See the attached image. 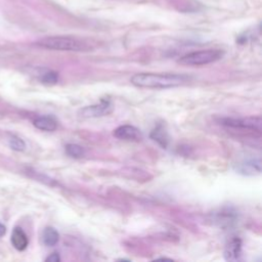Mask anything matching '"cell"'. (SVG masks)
Returning <instances> with one entry per match:
<instances>
[{"instance_id":"9","label":"cell","mask_w":262,"mask_h":262,"mask_svg":"<svg viewBox=\"0 0 262 262\" xmlns=\"http://www.w3.org/2000/svg\"><path fill=\"white\" fill-rule=\"evenodd\" d=\"M242 239L239 237H232L225 246L223 256L226 261H237L242 256Z\"/></svg>"},{"instance_id":"16","label":"cell","mask_w":262,"mask_h":262,"mask_svg":"<svg viewBox=\"0 0 262 262\" xmlns=\"http://www.w3.org/2000/svg\"><path fill=\"white\" fill-rule=\"evenodd\" d=\"M40 81L45 85H54L58 81V75L53 71H46L41 74Z\"/></svg>"},{"instance_id":"14","label":"cell","mask_w":262,"mask_h":262,"mask_svg":"<svg viewBox=\"0 0 262 262\" xmlns=\"http://www.w3.org/2000/svg\"><path fill=\"white\" fill-rule=\"evenodd\" d=\"M64 150L69 157L75 158V159H80L85 155L84 148L81 145L76 143H68L64 146Z\"/></svg>"},{"instance_id":"18","label":"cell","mask_w":262,"mask_h":262,"mask_svg":"<svg viewBox=\"0 0 262 262\" xmlns=\"http://www.w3.org/2000/svg\"><path fill=\"white\" fill-rule=\"evenodd\" d=\"M5 233H6V227H5V225H3L2 223H0V238H1L3 235H5Z\"/></svg>"},{"instance_id":"11","label":"cell","mask_w":262,"mask_h":262,"mask_svg":"<svg viewBox=\"0 0 262 262\" xmlns=\"http://www.w3.org/2000/svg\"><path fill=\"white\" fill-rule=\"evenodd\" d=\"M33 125L42 131H54L57 128V122L50 116H40L33 121Z\"/></svg>"},{"instance_id":"4","label":"cell","mask_w":262,"mask_h":262,"mask_svg":"<svg viewBox=\"0 0 262 262\" xmlns=\"http://www.w3.org/2000/svg\"><path fill=\"white\" fill-rule=\"evenodd\" d=\"M223 55H224V51L221 49H216V48L203 49V50L191 51L184 54L178 59V62L182 66H189V67L206 66L221 59Z\"/></svg>"},{"instance_id":"12","label":"cell","mask_w":262,"mask_h":262,"mask_svg":"<svg viewBox=\"0 0 262 262\" xmlns=\"http://www.w3.org/2000/svg\"><path fill=\"white\" fill-rule=\"evenodd\" d=\"M41 241L46 247H53L59 242V233L54 227L47 226L42 231Z\"/></svg>"},{"instance_id":"15","label":"cell","mask_w":262,"mask_h":262,"mask_svg":"<svg viewBox=\"0 0 262 262\" xmlns=\"http://www.w3.org/2000/svg\"><path fill=\"white\" fill-rule=\"evenodd\" d=\"M7 143L10 148L16 151H23L26 148V142L18 136L14 134H8Z\"/></svg>"},{"instance_id":"8","label":"cell","mask_w":262,"mask_h":262,"mask_svg":"<svg viewBox=\"0 0 262 262\" xmlns=\"http://www.w3.org/2000/svg\"><path fill=\"white\" fill-rule=\"evenodd\" d=\"M236 171L247 176L260 174L261 172L260 158H249V159L243 160L236 165Z\"/></svg>"},{"instance_id":"1","label":"cell","mask_w":262,"mask_h":262,"mask_svg":"<svg viewBox=\"0 0 262 262\" xmlns=\"http://www.w3.org/2000/svg\"><path fill=\"white\" fill-rule=\"evenodd\" d=\"M190 77L176 73H138L132 76L130 82L139 88H172L187 83Z\"/></svg>"},{"instance_id":"17","label":"cell","mask_w":262,"mask_h":262,"mask_svg":"<svg viewBox=\"0 0 262 262\" xmlns=\"http://www.w3.org/2000/svg\"><path fill=\"white\" fill-rule=\"evenodd\" d=\"M45 261H47V262H59V261H60V256H59L58 253L54 252V253L50 254V255L45 259Z\"/></svg>"},{"instance_id":"6","label":"cell","mask_w":262,"mask_h":262,"mask_svg":"<svg viewBox=\"0 0 262 262\" xmlns=\"http://www.w3.org/2000/svg\"><path fill=\"white\" fill-rule=\"evenodd\" d=\"M166 2L173 9L182 13H193L203 8L202 3L198 0H166Z\"/></svg>"},{"instance_id":"10","label":"cell","mask_w":262,"mask_h":262,"mask_svg":"<svg viewBox=\"0 0 262 262\" xmlns=\"http://www.w3.org/2000/svg\"><path fill=\"white\" fill-rule=\"evenodd\" d=\"M11 245L17 251H24L29 245V238L26 232L20 227H14L10 237Z\"/></svg>"},{"instance_id":"2","label":"cell","mask_w":262,"mask_h":262,"mask_svg":"<svg viewBox=\"0 0 262 262\" xmlns=\"http://www.w3.org/2000/svg\"><path fill=\"white\" fill-rule=\"evenodd\" d=\"M36 45L58 51H87L91 46L85 40L72 36H47L39 39Z\"/></svg>"},{"instance_id":"5","label":"cell","mask_w":262,"mask_h":262,"mask_svg":"<svg viewBox=\"0 0 262 262\" xmlns=\"http://www.w3.org/2000/svg\"><path fill=\"white\" fill-rule=\"evenodd\" d=\"M113 103L108 98H101L98 103L87 105L79 111V116L84 119L106 116L113 112Z\"/></svg>"},{"instance_id":"3","label":"cell","mask_w":262,"mask_h":262,"mask_svg":"<svg viewBox=\"0 0 262 262\" xmlns=\"http://www.w3.org/2000/svg\"><path fill=\"white\" fill-rule=\"evenodd\" d=\"M220 124L225 128L230 130H236L242 134H246L248 136H254L257 138L261 137V117L260 116H251V117H243V118H222L219 120Z\"/></svg>"},{"instance_id":"7","label":"cell","mask_w":262,"mask_h":262,"mask_svg":"<svg viewBox=\"0 0 262 262\" xmlns=\"http://www.w3.org/2000/svg\"><path fill=\"white\" fill-rule=\"evenodd\" d=\"M113 134L118 139L128 141H139L142 137L140 130L132 125L119 126L114 130Z\"/></svg>"},{"instance_id":"13","label":"cell","mask_w":262,"mask_h":262,"mask_svg":"<svg viewBox=\"0 0 262 262\" xmlns=\"http://www.w3.org/2000/svg\"><path fill=\"white\" fill-rule=\"evenodd\" d=\"M150 138L155 141L158 142V144H160L163 148H166L169 142V137H168V133L166 131V129L164 128V126L162 124L157 125L152 131L150 132Z\"/></svg>"}]
</instances>
